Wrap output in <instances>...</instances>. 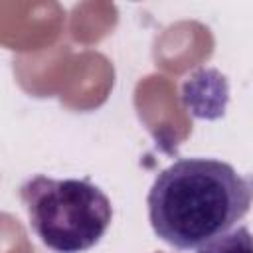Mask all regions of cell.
<instances>
[{
	"mask_svg": "<svg viewBox=\"0 0 253 253\" xmlns=\"http://www.w3.org/2000/svg\"><path fill=\"white\" fill-rule=\"evenodd\" d=\"M154 233L190 251L227 233L253 206V176L213 158H182L162 170L146 198Z\"/></svg>",
	"mask_w": 253,
	"mask_h": 253,
	"instance_id": "6da1fadb",
	"label": "cell"
},
{
	"mask_svg": "<svg viewBox=\"0 0 253 253\" xmlns=\"http://www.w3.org/2000/svg\"><path fill=\"white\" fill-rule=\"evenodd\" d=\"M30 227L55 253H83L97 245L113 219L111 200L89 180L34 176L20 186Z\"/></svg>",
	"mask_w": 253,
	"mask_h": 253,
	"instance_id": "7a4b0ae2",
	"label": "cell"
},
{
	"mask_svg": "<svg viewBox=\"0 0 253 253\" xmlns=\"http://www.w3.org/2000/svg\"><path fill=\"white\" fill-rule=\"evenodd\" d=\"M198 253H253V233L247 227H237L211 239Z\"/></svg>",
	"mask_w": 253,
	"mask_h": 253,
	"instance_id": "3957f363",
	"label": "cell"
}]
</instances>
